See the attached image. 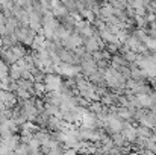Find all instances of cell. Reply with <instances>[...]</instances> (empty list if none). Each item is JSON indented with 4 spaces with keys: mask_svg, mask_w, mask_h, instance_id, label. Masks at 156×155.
Masks as SVG:
<instances>
[{
    "mask_svg": "<svg viewBox=\"0 0 156 155\" xmlns=\"http://www.w3.org/2000/svg\"><path fill=\"white\" fill-rule=\"evenodd\" d=\"M83 46H85L87 52H90V53L100 50V43L94 37H83Z\"/></svg>",
    "mask_w": 156,
    "mask_h": 155,
    "instance_id": "6da1fadb",
    "label": "cell"
},
{
    "mask_svg": "<svg viewBox=\"0 0 156 155\" xmlns=\"http://www.w3.org/2000/svg\"><path fill=\"white\" fill-rule=\"evenodd\" d=\"M135 128H136V135L138 137H141V138H150V137H153V129L152 128H149V126H146L143 123H138Z\"/></svg>",
    "mask_w": 156,
    "mask_h": 155,
    "instance_id": "7a4b0ae2",
    "label": "cell"
},
{
    "mask_svg": "<svg viewBox=\"0 0 156 155\" xmlns=\"http://www.w3.org/2000/svg\"><path fill=\"white\" fill-rule=\"evenodd\" d=\"M21 72H23V68H21L17 62L12 64V65H9V78H11V79H14V81L20 79V78H21Z\"/></svg>",
    "mask_w": 156,
    "mask_h": 155,
    "instance_id": "3957f363",
    "label": "cell"
},
{
    "mask_svg": "<svg viewBox=\"0 0 156 155\" xmlns=\"http://www.w3.org/2000/svg\"><path fill=\"white\" fill-rule=\"evenodd\" d=\"M9 76V64H6L2 58H0V79L8 78Z\"/></svg>",
    "mask_w": 156,
    "mask_h": 155,
    "instance_id": "277c9868",
    "label": "cell"
},
{
    "mask_svg": "<svg viewBox=\"0 0 156 155\" xmlns=\"http://www.w3.org/2000/svg\"><path fill=\"white\" fill-rule=\"evenodd\" d=\"M120 46H121V43H106V50L109 52L111 55H115V53H118L120 50Z\"/></svg>",
    "mask_w": 156,
    "mask_h": 155,
    "instance_id": "5b68a950",
    "label": "cell"
},
{
    "mask_svg": "<svg viewBox=\"0 0 156 155\" xmlns=\"http://www.w3.org/2000/svg\"><path fill=\"white\" fill-rule=\"evenodd\" d=\"M146 46L152 52H156V38H149V40L146 41Z\"/></svg>",
    "mask_w": 156,
    "mask_h": 155,
    "instance_id": "8992f818",
    "label": "cell"
},
{
    "mask_svg": "<svg viewBox=\"0 0 156 155\" xmlns=\"http://www.w3.org/2000/svg\"><path fill=\"white\" fill-rule=\"evenodd\" d=\"M118 2H120V3H123L124 6H127V0H118Z\"/></svg>",
    "mask_w": 156,
    "mask_h": 155,
    "instance_id": "52a82bcc",
    "label": "cell"
}]
</instances>
